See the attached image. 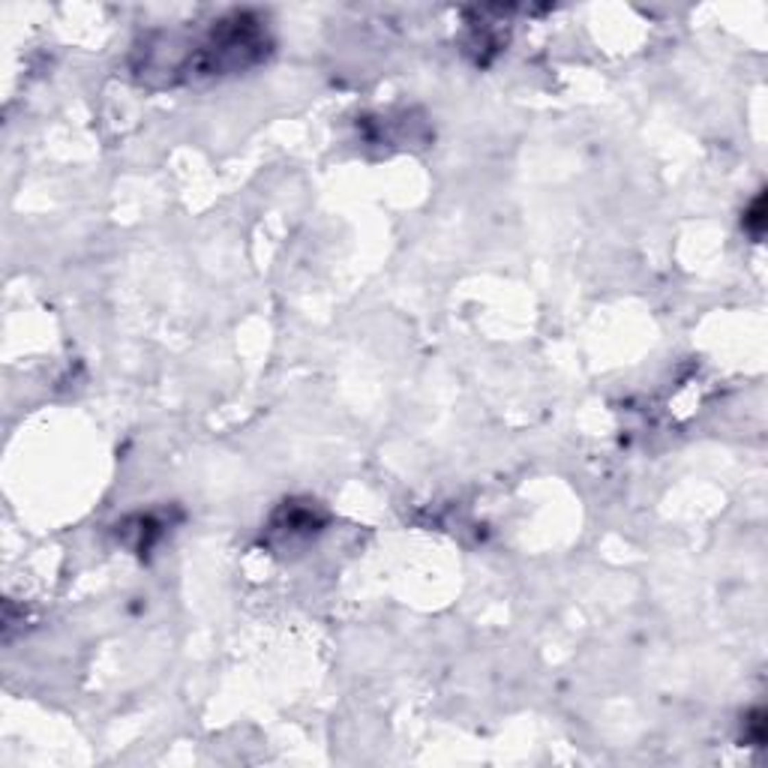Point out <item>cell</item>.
Instances as JSON below:
<instances>
[{"label": "cell", "mask_w": 768, "mask_h": 768, "mask_svg": "<svg viewBox=\"0 0 768 768\" xmlns=\"http://www.w3.org/2000/svg\"><path fill=\"white\" fill-rule=\"evenodd\" d=\"M744 723H747V735H744V739H747V744H754V747H759V744L765 741V715L756 708L754 715H750L747 720H744Z\"/></svg>", "instance_id": "cell-1"}, {"label": "cell", "mask_w": 768, "mask_h": 768, "mask_svg": "<svg viewBox=\"0 0 768 768\" xmlns=\"http://www.w3.org/2000/svg\"><path fill=\"white\" fill-rule=\"evenodd\" d=\"M765 208H763V195H756V201L750 204V210H747V216H744V228H747L750 234L754 237H759L763 234V225H765Z\"/></svg>", "instance_id": "cell-2"}]
</instances>
